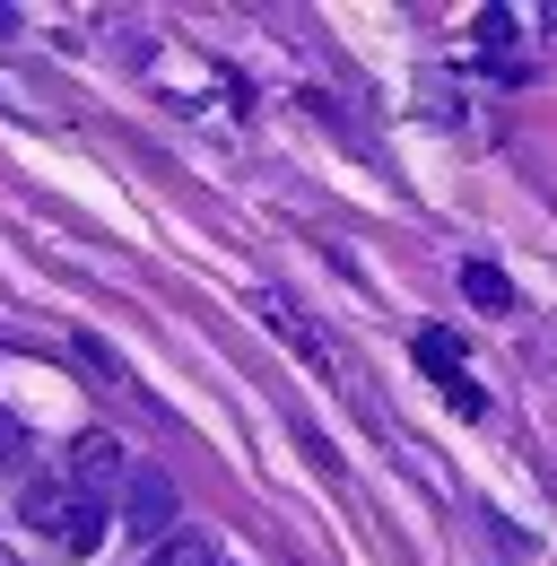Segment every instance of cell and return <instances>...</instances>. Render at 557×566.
<instances>
[{
	"label": "cell",
	"mask_w": 557,
	"mask_h": 566,
	"mask_svg": "<svg viewBox=\"0 0 557 566\" xmlns=\"http://www.w3.org/2000/svg\"><path fill=\"white\" fill-rule=\"evenodd\" d=\"M175 480L157 471V462H139V471H123V523H132V541H166L175 532Z\"/></svg>",
	"instance_id": "cell-1"
},
{
	"label": "cell",
	"mask_w": 557,
	"mask_h": 566,
	"mask_svg": "<svg viewBox=\"0 0 557 566\" xmlns=\"http://www.w3.org/2000/svg\"><path fill=\"white\" fill-rule=\"evenodd\" d=\"M78 366H87V384H105V392L123 384V357L105 349V340H78Z\"/></svg>",
	"instance_id": "cell-8"
},
{
	"label": "cell",
	"mask_w": 557,
	"mask_h": 566,
	"mask_svg": "<svg viewBox=\"0 0 557 566\" xmlns=\"http://www.w3.org/2000/svg\"><path fill=\"white\" fill-rule=\"evenodd\" d=\"M148 566H218V549H209L201 532H166V541H157V558Z\"/></svg>",
	"instance_id": "cell-6"
},
{
	"label": "cell",
	"mask_w": 557,
	"mask_h": 566,
	"mask_svg": "<svg viewBox=\"0 0 557 566\" xmlns=\"http://www.w3.org/2000/svg\"><path fill=\"white\" fill-rule=\"evenodd\" d=\"M462 287H471V305H487V314H514V280H505V271L462 262Z\"/></svg>",
	"instance_id": "cell-4"
},
{
	"label": "cell",
	"mask_w": 557,
	"mask_h": 566,
	"mask_svg": "<svg viewBox=\"0 0 557 566\" xmlns=\"http://www.w3.org/2000/svg\"><path fill=\"white\" fill-rule=\"evenodd\" d=\"M105 480H123V444H114L105 427H87V436L70 444V489L87 496V489H105Z\"/></svg>",
	"instance_id": "cell-2"
},
{
	"label": "cell",
	"mask_w": 557,
	"mask_h": 566,
	"mask_svg": "<svg viewBox=\"0 0 557 566\" xmlns=\"http://www.w3.org/2000/svg\"><path fill=\"white\" fill-rule=\"evenodd\" d=\"M418 366H435V375H462V332L427 323V332H418Z\"/></svg>",
	"instance_id": "cell-5"
},
{
	"label": "cell",
	"mask_w": 557,
	"mask_h": 566,
	"mask_svg": "<svg viewBox=\"0 0 557 566\" xmlns=\"http://www.w3.org/2000/svg\"><path fill=\"white\" fill-rule=\"evenodd\" d=\"M0 566H18V549H0Z\"/></svg>",
	"instance_id": "cell-9"
},
{
	"label": "cell",
	"mask_w": 557,
	"mask_h": 566,
	"mask_svg": "<svg viewBox=\"0 0 557 566\" xmlns=\"http://www.w3.org/2000/svg\"><path fill=\"white\" fill-rule=\"evenodd\" d=\"M70 514H78V489H70V480H27V523H35V532L62 541Z\"/></svg>",
	"instance_id": "cell-3"
},
{
	"label": "cell",
	"mask_w": 557,
	"mask_h": 566,
	"mask_svg": "<svg viewBox=\"0 0 557 566\" xmlns=\"http://www.w3.org/2000/svg\"><path fill=\"white\" fill-rule=\"evenodd\" d=\"M96 541H105V514H96V505L78 496V514H70V523H62V549H70V558H87Z\"/></svg>",
	"instance_id": "cell-7"
}]
</instances>
